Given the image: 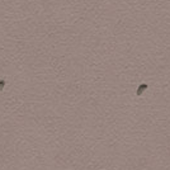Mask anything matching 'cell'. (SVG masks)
Masks as SVG:
<instances>
[{"label":"cell","mask_w":170,"mask_h":170,"mask_svg":"<svg viewBox=\"0 0 170 170\" xmlns=\"http://www.w3.org/2000/svg\"><path fill=\"white\" fill-rule=\"evenodd\" d=\"M5 86V80H3V79H0V90H3Z\"/></svg>","instance_id":"cell-2"},{"label":"cell","mask_w":170,"mask_h":170,"mask_svg":"<svg viewBox=\"0 0 170 170\" xmlns=\"http://www.w3.org/2000/svg\"><path fill=\"white\" fill-rule=\"evenodd\" d=\"M147 88H149V85H147V84H141V85L138 86V89H137L136 94H137V95H142V93H144L145 90L147 89Z\"/></svg>","instance_id":"cell-1"}]
</instances>
